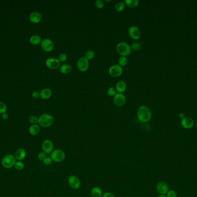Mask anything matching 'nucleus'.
<instances>
[{
	"label": "nucleus",
	"mask_w": 197,
	"mask_h": 197,
	"mask_svg": "<svg viewBox=\"0 0 197 197\" xmlns=\"http://www.w3.org/2000/svg\"><path fill=\"white\" fill-rule=\"evenodd\" d=\"M137 117L138 120L141 123H147L152 118V113L150 109L145 106L141 105L137 109Z\"/></svg>",
	"instance_id": "f257e3e1"
},
{
	"label": "nucleus",
	"mask_w": 197,
	"mask_h": 197,
	"mask_svg": "<svg viewBox=\"0 0 197 197\" xmlns=\"http://www.w3.org/2000/svg\"><path fill=\"white\" fill-rule=\"evenodd\" d=\"M54 123V119L51 115L44 113L38 118V124L41 127L47 128L51 126Z\"/></svg>",
	"instance_id": "f03ea898"
},
{
	"label": "nucleus",
	"mask_w": 197,
	"mask_h": 197,
	"mask_svg": "<svg viewBox=\"0 0 197 197\" xmlns=\"http://www.w3.org/2000/svg\"><path fill=\"white\" fill-rule=\"evenodd\" d=\"M117 52L121 56L127 57L129 56L132 52L131 45L125 42H120L116 46Z\"/></svg>",
	"instance_id": "7ed1b4c3"
},
{
	"label": "nucleus",
	"mask_w": 197,
	"mask_h": 197,
	"mask_svg": "<svg viewBox=\"0 0 197 197\" xmlns=\"http://www.w3.org/2000/svg\"><path fill=\"white\" fill-rule=\"evenodd\" d=\"M16 162V158L13 155L7 154L2 158L1 161V164L5 168L9 169L14 167Z\"/></svg>",
	"instance_id": "20e7f679"
},
{
	"label": "nucleus",
	"mask_w": 197,
	"mask_h": 197,
	"mask_svg": "<svg viewBox=\"0 0 197 197\" xmlns=\"http://www.w3.org/2000/svg\"><path fill=\"white\" fill-rule=\"evenodd\" d=\"M50 157L51 158L52 161L56 162H60L64 160L65 153L61 149H55L50 153Z\"/></svg>",
	"instance_id": "39448f33"
},
{
	"label": "nucleus",
	"mask_w": 197,
	"mask_h": 197,
	"mask_svg": "<svg viewBox=\"0 0 197 197\" xmlns=\"http://www.w3.org/2000/svg\"><path fill=\"white\" fill-rule=\"evenodd\" d=\"M46 66L52 70H55L60 68V63L58 60V59L54 57H49L46 59L45 62Z\"/></svg>",
	"instance_id": "423d86ee"
},
{
	"label": "nucleus",
	"mask_w": 197,
	"mask_h": 197,
	"mask_svg": "<svg viewBox=\"0 0 197 197\" xmlns=\"http://www.w3.org/2000/svg\"><path fill=\"white\" fill-rule=\"evenodd\" d=\"M69 187L73 190H77L80 189L81 185L80 179L76 175H71L68 179Z\"/></svg>",
	"instance_id": "0eeeda50"
},
{
	"label": "nucleus",
	"mask_w": 197,
	"mask_h": 197,
	"mask_svg": "<svg viewBox=\"0 0 197 197\" xmlns=\"http://www.w3.org/2000/svg\"><path fill=\"white\" fill-rule=\"evenodd\" d=\"M41 48L43 50L46 52H51L54 48V44L51 40L49 38H44L40 43Z\"/></svg>",
	"instance_id": "6e6552de"
},
{
	"label": "nucleus",
	"mask_w": 197,
	"mask_h": 197,
	"mask_svg": "<svg viewBox=\"0 0 197 197\" xmlns=\"http://www.w3.org/2000/svg\"><path fill=\"white\" fill-rule=\"evenodd\" d=\"M89 66V61L85 57H80L77 62V67L81 72H85L88 70Z\"/></svg>",
	"instance_id": "1a4fd4ad"
},
{
	"label": "nucleus",
	"mask_w": 197,
	"mask_h": 197,
	"mask_svg": "<svg viewBox=\"0 0 197 197\" xmlns=\"http://www.w3.org/2000/svg\"><path fill=\"white\" fill-rule=\"evenodd\" d=\"M109 74L114 77H120L123 73V68L118 64L111 65L109 69Z\"/></svg>",
	"instance_id": "9d476101"
},
{
	"label": "nucleus",
	"mask_w": 197,
	"mask_h": 197,
	"mask_svg": "<svg viewBox=\"0 0 197 197\" xmlns=\"http://www.w3.org/2000/svg\"><path fill=\"white\" fill-rule=\"evenodd\" d=\"M128 34L130 37L134 40H139L141 36L140 30L136 26H131L129 27Z\"/></svg>",
	"instance_id": "9b49d317"
},
{
	"label": "nucleus",
	"mask_w": 197,
	"mask_h": 197,
	"mask_svg": "<svg viewBox=\"0 0 197 197\" xmlns=\"http://www.w3.org/2000/svg\"><path fill=\"white\" fill-rule=\"evenodd\" d=\"M126 101V98L123 93H117L113 98L114 104L118 107L123 106L125 105Z\"/></svg>",
	"instance_id": "f8f14e48"
},
{
	"label": "nucleus",
	"mask_w": 197,
	"mask_h": 197,
	"mask_svg": "<svg viewBox=\"0 0 197 197\" xmlns=\"http://www.w3.org/2000/svg\"><path fill=\"white\" fill-rule=\"evenodd\" d=\"M42 148L46 154H50L54 150V143L51 140L46 139L42 143Z\"/></svg>",
	"instance_id": "ddd939ff"
},
{
	"label": "nucleus",
	"mask_w": 197,
	"mask_h": 197,
	"mask_svg": "<svg viewBox=\"0 0 197 197\" xmlns=\"http://www.w3.org/2000/svg\"><path fill=\"white\" fill-rule=\"evenodd\" d=\"M156 190L160 195H165L169 191V186L165 181H159L156 185Z\"/></svg>",
	"instance_id": "4468645a"
},
{
	"label": "nucleus",
	"mask_w": 197,
	"mask_h": 197,
	"mask_svg": "<svg viewBox=\"0 0 197 197\" xmlns=\"http://www.w3.org/2000/svg\"><path fill=\"white\" fill-rule=\"evenodd\" d=\"M42 16L40 12L35 11L30 13L29 16V19L32 23H39L42 20Z\"/></svg>",
	"instance_id": "2eb2a0df"
},
{
	"label": "nucleus",
	"mask_w": 197,
	"mask_h": 197,
	"mask_svg": "<svg viewBox=\"0 0 197 197\" xmlns=\"http://www.w3.org/2000/svg\"><path fill=\"white\" fill-rule=\"evenodd\" d=\"M193 119L190 117H185L181 119V124L186 129H191L193 127Z\"/></svg>",
	"instance_id": "dca6fc26"
},
{
	"label": "nucleus",
	"mask_w": 197,
	"mask_h": 197,
	"mask_svg": "<svg viewBox=\"0 0 197 197\" xmlns=\"http://www.w3.org/2000/svg\"><path fill=\"white\" fill-rule=\"evenodd\" d=\"M26 152L24 149L23 148H19L17 149L15 153V157L16 158V160L17 161H21L24 160L26 157Z\"/></svg>",
	"instance_id": "f3484780"
},
{
	"label": "nucleus",
	"mask_w": 197,
	"mask_h": 197,
	"mask_svg": "<svg viewBox=\"0 0 197 197\" xmlns=\"http://www.w3.org/2000/svg\"><path fill=\"white\" fill-rule=\"evenodd\" d=\"M52 95V91L49 88H44L40 92V97L43 100H47Z\"/></svg>",
	"instance_id": "a211bd4d"
},
{
	"label": "nucleus",
	"mask_w": 197,
	"mask_h": 197,
	"mask_svg": "<svg viewBox=\"0 0 197 197\" xmlns=\"http://www.w3.org/2000/svg\"><path fill=\"white\" fill-rule=\"evenodd\" d=\"M115 89L117 93H122L124 92L127 88V85L125 81H120L118 82L115 85Z\"/></svg>",
	"instance_id": "6ab92c4d"
},
{
	"label": "nucleus",
	"mask_w": 197,
	"mask_h": 197,
	"mask_svg": "<svg viewBox=\"0 0 197 197\" xmlns=\"http://www.w3.org/2000/svg\"><path fill=\"white\" fill-rule=\"evenodd\" d=\"M103 194L101 189L97 186L93 187L91 190V195L92 197H101Z\"/></svg>",
	"instance_id": "aec40b11"
},
{
	"label": "nucleus",
	"mask_w": 197,
	"mask_h": 197,
	"mask_svg": "<svg viewBox=\"0 0 197 197\" xmlns=\"http://www.w3.org/2000/svg\"><path fill=\"white\" fill-rule=\"evenodd\" d=\"M40 127L38 124H32L29 128V133L33 136L37 135L39 133H40Z\"/></svg>",
	"instance_id": "412c9836"
},
{
	"label": "nucleus",
	"mask_w": 197,
	"mask_h": 197,
	"mask_svg": "<svg viewBox=\"0 0 197 197\" xmlns=\"http://www.w3.org/2000/svg\"><path fill=\"white\" fill-rule=\"evenodd\" d=\"M72 70V67L69 64H64L60 65V73L64 74H68L71 73Z\"/></svg>",
	"instance_id": "4be33fe9"
},
{
	"label": "nucleus",
	"mask_w": 197,
	"mask_h": 197,
	"mask_svg": "<svg viewBox=\"0 0 197 197\" xmlns=\"http://www.w3.org/2000/svg\"><path fill=\"white\" fill-rule=\"evenodd\" d=\"M42 38L41 36L39 35H33L30 37L29 38V42L34 45H37L39 44L42 42Z\"/></svg>",
	"instance_id": "5701e85b"
},
{
	"label": "nucleus",
	"mask_w": 197,
	"mask_h": 197,
	"mask_svg": "<svg viewBox=\"0 0 197 197\" xmlns=\"http://www.w3.org/2000/svg\"><path fill=\"white\" fill-rule=\"evenodd\" d=\"M124 2L129 8H134L138 7L140 1L138 0H125Z\"/></svg>",
	"instance_id": "b1692460"
},
{
	"label": "nucleus",
	"mask_w": 197,
	"mask_h": 197,
	"mask_svg": "<svg viewBox=\"0 0 197 197\" xmlns=\"http://www.w3.org/2000/svg\"><path fill=\"white\" fill-rule=\"evenodd\" d=\"M95 56V53L92 50H87L85 54V57L88 60H91Z\"/></svg>",
	"instance_id": "393cba45"
},
{
	"label": "nucleus",
	"mask_w": 197,
	"mask_h": 197,
	"mask_svg": "<svg viewBox=\"0 0 197 197\" xmlns=\"http://www.w3.org/2000/svg\"><path fill=\"white\" fill-rule=\"evenodd\" d=\"M125 5L124 2H118L115 5V9L117 12H122L125 9Z\"/></svg>",
	"instance_id": "a878e982"
},
{
	"label": "nucleus",
	"mask_w": 197,
	"mask_h": 197,
	"mask_svg": "<svg viewBox=\"0 0 197 197\" xmlns=\"http://www.w3.org/2000/svg\"><path fill=\"white\" fill-rule=\"evenodd\" d=\"M128 59L127 57L121 56L118 60V65L121 67H124L128 64Z\"/></svg>",
	"instance_id": "bb28decb"
},
{
	"label": "nucleus",
	"mask_w": 197,
	"mask_h": 197,
	"mask_svg": "<svg viewBox=\"0 0 197 197\" xmlns=\"http://www.w3.org/2000/svg\"><path fill=\"white\" fill-rule=\"evenodd\" d=\"M14 167L17 171H21L24 169V163L21 161H16V163L14 165Z\"/></svg>",
	"instance_id": "cd10ccee"
},
{
	"label": "nucleus",
	"mask_w": 197,
	"mask_h": 197,
	"mask_svg": "<svg viewBox=\"0 0 197 197\" xmlns=\"http://www.w3.org/2000/svg\"><path fill=\"white\" fill-rule=\"evenodd\" d=\"M117 91L115 87H110L107 90V94L111 97H114L117 94Z\"/></svg>",
	"instance_id": "c85d7f7f"
},
{
	"label": "nucleus",
	"mask_w": 197,
	"mask_h": 197,
	"mask_svg": "<svg viewBox=\"0 0 197 197\" xmlns=\"http://www.w3.org/2000/svg\"><path fill=\"white\" fill-rule=\"evenodd\" d=\"M7 110V106L3 102L0 101V114L6 113Z\"/></svg>",
	"instance_id": "c756f323"
},
{
	"label": "nucleus",
	"mask_w": 197,
	"mask_h": 197,
	"mask_svg": "<svg viewBox=\"0 0 197 197\" xmlns=\"http://www.w3.org/2000/svg\"><path fill=\"white\" fill-rule=\"evenodd\" d=\"M68 59V56L66 53H62L59 54L58 57V60H59V61L61 63V62H65V61L67 60Z\"/></svg>",
	"instance_id": "7c9ffc66"
},
{
	"label": "nucleus",
	"mask_w": 197,
	"mask_h": 197,
	"mask_svg": "<svg viewBox=\"0 0 197 197\" xmlns=\"http://www.w3.org/2000/svg\"><path fill=\"white\" fill-rule=\"evenodd\" d=\"M28 120L31 124H36L38 122V118L36 116L32 115L29 117Z\"/></svg>",
	"instance_id": "2f4dec72"
},
{
	"label": "nucleus",
	"mask_w": 197,
	"mask_h": 197,
	"mask_svg": "<svg viewBox=\"0 0 197 197\" xmlns=\"http://www.w3.org/2000/svg\"><path fill=\"white\" fill-rule=\"evenodd\" d=\"M141 45L139 42H134L131 45V48L132 50H138L141 48Z\"/></svg>",
	"instance_id": "473e14b6"
},
{
	"label": "nucleus",
	"mask_w": 197,
	"mask_h": 197,
	"mask_svg": "<svg viewBox=\"0 0 197 197\" xmlns=\"http://www.w3.org/2000/svg\"><path fill=\"white\" fill-rule=\"evenodd\" d=\"M95 5L97 8L101 9L104 7L105 4H104L103 1H102V0H96L95 2Z\"/></svg>",
	"instance_id": "72a5a7b5"
},
{
	"label": "nucleus",
	"mask_w": 197,
	"mask_h": 197,
	"mask_svg": "<svg viewBox=\"0 0 197 197\" xmlns=\"http://www.w3.org/2000/svg\"><path fill=\"white\" fill-rule=\"evenodd\" d=\"M47 154L44 153V152H41L40 153L38 154V158L39 159V161H43L44 159L46 158L47 156H46Z\"/></svg>",
	"instance_id": "f704fd0d"
},
{
	"label": "nucleus",
	"mask_w": 197,
	"mask_h": 197,
	"mask_svg": "<svg viewBox=\"0 0 197 197\" xmlns=\"http://www.w3.org/2000/svg\"><path fill=\"white\" fill-rule=\"evenodd\" d=\"M166 194L167 197H177V194L173 190H170Z\"/></svg>",
	"instance_id": "c9c22d12"
},
{
	"label": "nucleus",
	"mask_w": 197,
	"mask_h": 197,
	"mask_svg": "<svg viewBox=\"0 0 197 197\" xmlns=\"http://www.w3.org/2000/svg\"><path fill=\"white\" fill-rule=\"evenodd\" d=\"M43 162L44 165H51L52 162V159H51V158L50 157H50H46V158L43 161Z\"/></svg>",
	"instance_id": "e433bc0d"
},
{
	"label": "nucleus",
	"mask_w": 197,
	"mask_h": 197,
	"mask_svg": "<svg viewBox=\"0 0 197 197\" xmlns=\"http://www.w3.org/2000/svg\"><path fill=\"white\" fill-rule=\"evenodd\" d=\"M32 97L35 99L38 98L39 97H40V92H39L38 91H33L32 93Z\"/></svg>",
	"instance_id": "4c0bfd02"
},
{
	"label": "nucleus",
	"mask_w": 197,
	"mask_h": 197,
	"mask_svg": "<svg viewBox=\"0 0 197 197\" xmlns=\"http://www.w3.org/2000/svg\"><path fill=\"white\" fill-rule=\"evenodd\" d=\"M101 197H115L114 194L112 193L111 192H105V193L103 194V195Z\"/></svg>",
	"instance_id": "58836bf2"
},
{
	"label": "nucleus",
	"mask_w": 197,
	"mask_h": 197,
	"mask_svg": "<svg viewBox=\"0 0 197 197\" xmlns=\"http://www.w3.org/2000/svg\"><path fill=\"white\" fill-rule=\"evenodd\" d=\"M2 118L4 120H7L9 119V115L7 113H4L2 114Z\"/></svg>",
	"instance_id": "ea45409f"
},
{
	"label": "nucleus",
	"mask_w": 197,
	"mask_h": 197,
	"mask_svg": "<svg viewBox=\"0 0 197 197\" xmlns=\"http://www.w3.org/2000/svg\"><path fill=\"white\" fill-rule=\"evenodd\" d=\"M179 117H181V119H183L185 117V114L183 113H181L179 114Z\"/></svg>",
	"instance_id": "a19ab883"
},
{
	"label": "nucleus",
	"mask_w": 197,
	"mask_h": 197,
	"mask_svg": "<svg viewBox=\"0 0 197 197\" xmlns=\"http://www.w3.org/2000/svg\"><path fill=\"white\" fill-rule=\"evenodd\" d=\"M157 197H167V195H159V196H157Z\"/></svg>",
	"instance_id": "79ce46f5"
},
{
	"label": "nucleus",
	"mask_w": 197,
	"mask_h": 197,
	"mask_svg": "<svg viewBox=\"0 0 197 197\" xmlns=\"http://www.w3.org/2000/svg\"><path fill=\"white\" fill-rule=\"evenodd\" d=\"M196 126H197V123H196Z\"/></svg>",
	"instance_id": "37998d69"
}]
</instances>
